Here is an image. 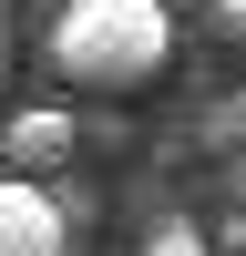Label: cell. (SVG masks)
<instances>
[{
    "label": "cell",
    "mask_w": 246,
    "mask_h": 256,
    "mask_svg": "<svg viewBox=\"0 0 246 256\" xmlns=\"http://www.w3.org/2000/svg\"><path fill=\"white\" fill-rule=\"evenodd\" d=\"M41 52H52V72L72 92H134V82L164 72L174 20H164V0H62Z\"/></svg>",
    "instance_id": "cell-1"
},
{
    "label": "cell",
    "mask_w": 246,
    "mask_h": 256,
    "mask_svg": "<svg viewBox=\"0 0 246 256\" xmlns=\"http://www.w3.org/2000/svg\"><path fill=\"white\" fill-rule=\"evenodd\" d=\"M144 256H216V236H195V226H154Z\"/></svg>",
    "instance_id": "cell-4"
},
{
    "label": "cell",
    "mask_w": 246,
    "mask_h": 256,
    "mask_svg": "<svg viewBox=\"0 0 246 256\" xmlns=\"http://www.w3.org/2000/svg\"><path fill=\"white\" fill-rule=\"evenodd\" d=\"M226 184H236V195H246V154H236V164H226Z\"/></svg>",
    "instance_id": "cell-7"
},
{
    "label": "cell",
    "mask_w": 246,
    "mask_h": 256,
    "mask_svg": "<svg viewBox=\"0 0 246 256\" xmlns=\"http://www.w3.org/2000/svg\"><path fill=\"white\" fill-rule=\"evenodd\" d=\"M216 256H246V216H226V226H216Z\"/></svg>",
    "instance_id": "cell-6"
},
{
    "label": "cell",
    "mask_w": 246,
    "mask_h": 256,
    "mask_svg": "<svg viewBox=\"0 0 246 256\" xmlns=\"http://www.w3.org/2000/svg\"><path fill=\"white\" fill-rule=\"evenodd\" d=\"M0 52H10V0H0Z\"/></svg>",
    "instance_id": "cell-8"
},
{
    "label": "cell",
    "mask_w": 246,
    "mask_h": 256,
    "mask_svg": "<svg viewBox=\"0 0 246 256\" xmlns=\"http://www.w3.org/2000/svg\"><path fill=\"white\" fill-rule=\"evenodd\" d=\"M216 31H226V41H246V0H216Z\"/></svg>",
    "instance_id": "cell-5"
},
{
    "label": "cell",
    "mask_w": 246,
    "mask_h": 256,
    "mask_svg": "<svg viewBox=\"0 0 246 256\" xmlns=\"http://www.w3.org/2000/svg\"><path fill=\"white\" fill-rule=\"evenodd\" d=\"M0 256H72V226H62L52 184L0 174Z\"/></svg>",
    "instance_id": "cell-3"
},
{
    "label": "cell",
    "mask_w": 246,
    "mask_h": 256,
    "mask_svg": "<svg viewBox=\"0 0 246 256\" xmlns=\"http://www.w3.org/2000/svg\"><path fill=\"white\" fill-rule=\"evenodd\" d=\"M82 154V123L62 113V102H31V113H0V174L20 184H62Z\"/></svg>",
    "instance_id": "cell-2"
}]
</instances>
